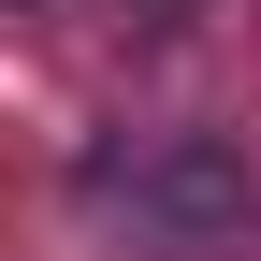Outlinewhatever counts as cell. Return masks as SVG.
Wrapping results in <instances>:
<instances>
[{
	"label": "cell",
	"instance_id": "6da1fadb",
	"mask_svg": "<svg viewBox=\"0 0 261 261\" xmlns=\"http://www.w3.org/2000/svg\"><path fill=\"white\" fill-rule=\"evenodd\" d=\"M87 203H102L130 247H218L247 218V160L218 145V130H160V145L87 160Z\"/></svg>",
	"mask_w": 261,
	"mask_h": 261
}]
</instances>
